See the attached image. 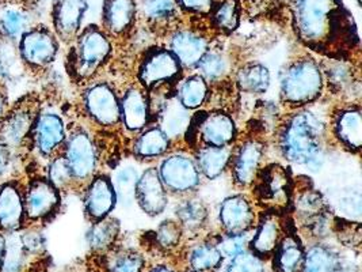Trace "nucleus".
I'll return each instance as SVG.
<instances>
[{"label":"nucleus","instance_id":"nucleus-5","mask_svg":"<svg viewBox=\"0 0 362 272\" xmlns=\"http://www.w3.org/2000/svg\"><path fill=\"white\" fill-rule=\"evenodd\" d=\"M66 131L63 116L42 103L30 135L26 170H42L50 158L62 153Z\"/></svg>","mask_w":362,"mask_h":272},{"label":"nucleus","instance_id":"nucleus-20","mask_svg":"<svg viewBox=\"0 0 362 272\" xmlns=\"http://www.w3.org/2000/svg\"><path fill=\"white\" fill-rule=\"evenodd\" d=\"M264 159V144L257 139L243 142L230 157L232 176L239 187L252 184Z\"/></svg>","mask_w":362,"mask_h":272},{"label":"nucleus","instance_id":"nucleus-27","mask_svg":"<svg viewBox=\"0 0 362 272\" xmlns=\"http://www.w3.org/2000/svg\"><path fill=\"white\" fill-rule=\"evenodd\" d=\"M37 11L21 6L1 3L0 4V38L18 42L22 34L38 23Z\"/></svg>","mask_w":362,"mask_h":272},{"label":"nucleus","instance_id":"nucleus-45","mask_svg":"<svg viewBox=\"0 0 362 272\" xmlns=\"http://www.w3.org/2000/svg\"><path fill=\"white\" fill-rule=\"evenodd\" d=\"M19 233V239L23 249L33 261H41L47 254V238L44 236V226L26 225Z\"/></svg>","mask_w":362,"mask_h":272},{"label":"nucleus","instance_id":"nucleus-52","mask_svg":"<svg viewBox=\"0 0 362 272\" xmlns=\"http://www.w3.org/2000/svg\"><path fill=\"white\" fill-rule=\"evenodd\" d=\"M334 230L339 242L347 248L360 249L361 245V225L360 222L337 221Z\"/></svg>","mask_w":362,"mask_h":272},{"label":"nucleus","instance_id":"nucleus-11","mask_svg":"<svg viewBox=\"0 0 362 272\" xmlns=\"http://www.w3.org/2000/svg\"><path fill=\"white\" fill-rule=\"evenodd\" d=\"M185 136L192 147H230L236 137V125L227 113L199 112L192 116Z\"/></svg>","mask_w":362,"mask_h":272},{"label":"nucleus","instance_id":"nucleus-32","mask_svg":"<svg viewBox=\"0 0 362 272\" xmlns=\"http://www.w3.org/2000/svg\"><path fill=\"white\" fill-rule=\"evenodd\" d=\"M232 149L230 147H214L201 146L196 152V164L201 174L206 178L214 180L218 177L230 165Z\"/></svg>","mask_w":362,"mask_h":272},{"label":"nucleus","instance_id":"nucleus-31","mask_svg":"<svg viewBox=\"0 0 362 272\" xmlns=\"http://www.w3.org/2000/svg\"><path fill=\"white\" fill-rule=\"evenodd\" d=\"M185 259L187 268L197 272L218 271L224 263V259L218 252L214 238L199 241L197 244L189 246Z\"/></svg>","mask_w":362,"mask_h":272},{"label":"nucleus","instance_id":"nucleus-1","mask_svg":"<svg viewBox=\"0 0 362 272\" xmlns=\"http://www.w3.org/2000/svg\"><path fill=\"white\" fill-rule=\"evenodd\" d=\"M297 38L313 51L347 60L358 50L356 23L342 0H292Z\"/></svg>","mask_w":362,"mask_h":272},{"label":"nucleus","instance_id":"nucleus-8","mask_svg":"<svg viewBox=\"0 0 362 272\" xmlns=\"http://www.w3.org/2000/svg\"><path fill=\"white\" fill-rule=\"evenodd\" d=\"M323 86L322 67L311 57L298 59L282 72L281 98L289 105L303 106L317 100Z\"/></svg>","mask_w":362,"mask_h":272},{"label":"nucleus","instance_id":"nucleus-16","mask_svg":"<svg viewBox=\"0 0 362 272\" xmlns=\"http://www.w3.org/2000/svg\"><path fill=\"white\" fill-rule=\"evenodd\" d=\"M182 68L178 59L168 50H149L139 67L140 85L151 90L167 82H174L181 76Z\"/></svg>","mask_w":362,"mask_h":272},{"label":"nucleus","instance_id":"nucleus-38","mask_svg":"<svg viewBox=\"0 0 362 272\" xmlns=\"http://www.w3.org/2000/svg\"><path fill=\"white\" fill-rule=\"evenodd\" d=\"M230 57L226 55V52L218 50V48H208L205 55L201 57L198 62L196 68L198 69V74L209 82H220L230 74Z\"/></svg>","mask_w":362,"mask_h":272},{"label":"nucleus","instance_id":"nucleus-49","mask_svg":"<svg viewBox=\"0 0 362 272\" xmlns=\"http://www.w3.org/2000/svg\"><path fill=\"white\" fill-rule=\"evenodd\" d=\"M224 272H272V268L267 267V260L247 249L228 259Z\"/></svg>","mask_w":362,"mask_h":272},{"label":"nucleus","instance_id":"nucleus-34","mask_svg":"<svg viewBox=\"0 0 362 272\" xmlns=\"http://www.w3.org/2000/svg\"><path fill=\"white\" fill-rule=\"evenodd\" d=\"M106 272H146L147 261L143 254L131 248H113L103 255Z\"/></svg>","mask_w":362,"mask_h":272},{"label":"nucleus","instance_id":"nucleus-39","mask_svg":"<svg viewBox=\"0 0 362 272\" xmlns=\"http://www.w3.org/2000/svg\"><path fill=\"white\" fill-rule=\"evenodd\" d=\"M26 75L18 55L17 42L0 38V81L10 87V84H16Z\"/></svg>","mask_w":362,"mask_h":272},{"label":"nucleus","instance_id":"nucleus-53","mask_svg":"<svg viewBox=\"0 0 362 272\" xmlns=\"http://www.w3.org/2000/svg\"><path fill=\"white\" fill-rule=\"evenodd\" d=\"M178 7L183 8L187 13L208 16L214 8V0H175Z\"/></svg>","mask_w":362,"mask_h":272},{"label":"nucleus","instance_id":"nucleus-25","mask_svg":"<svg viewBox=\"0 0 362 272\" xmlns=\"http://www.w3.org/2000/svg\"><path fill=\"white\" fill-rule=\"evenodd\" d=\"M121 120L127 130L137 132L147 127L151 118V103L143 89L133 86L119 100Z\"/></svg>","mask_w":362,"mask_h":272},{"label":"nucleus","instance_id":"nucleus-23","mask_svg":"<svg viewBox=\"0 0 362 272\" xmlns=\"http://www.w3.org/2000/svg\"><path fill=\"white\" fill-rule=\"evenodd\" d=\"M284 234L280 214L266 211L258 225L255 226L254 234L250 238L248 249L264 260H270Z\"/></svg>","mask_w":362,"mask_h":272},{"label":"nucleus","instance_id":"nucleus-19","mask_svg":"<svg viewBox=\"0 0 362 272\" xmlns=\"http://www.w3.org/2000/svg\"><path fill=\"white\" fill-rule=\"evenodd\" d=\"M218 221L226 234H247L255 226L252 204L243 195H233L220 205Z\"/></svg>","mask_w":362,"mask_h":272},{"label":"nucleus","instance_id":"nucleus-2","mask_svg":"<svg viewBox=\"0 0 362 272\" xmlns=\"http://www.w3.org/2000/svg\"><path fill=\"white\" fill-rule=\"evenodd\" d=\"M279 144L286 161L296 165H317L322 161L323 124L313 112H297L284 124Z\"/></svg>","mask_w":362,"mask_h":272},{"label":"nucleus","instance_id":"nucleus-35","mask_svg":"<svg viewBox=\"0 0 362 272\" xmlns=\"http://www.w3.org/2000/svg\"><path fill=\"white\" fill-rule=\"evenodd\" d=\"M37 263L23 249L18 232L6 234V248L0 263V272H29Z\"/></svg>","mask_w":362,"mask_h":272},{"label":"nucleus","instance_id":"nucleus-58","mask_svg":"<svg viewBox=\"0 0 362 272\" xmlns=\"http://www.w3.org/2000/svg\"><path fill=\"white\" fill-rule=\"evenodd\" d=\"M337 272H357L356 271V268H353V267H346V266H341L339 268H338V271Z\"/></svg>","mask_w":362,"mask_h":272},{"label":"nucleus","instance_id":"nucleus-4","mask_svg":"<svg viewBox=\"0 0 362 272\" xmlns=\"http://www.w3.org/2000/svg\"><path fill=\"white\" fill-rule=\"evenodd\" d=\"M42 103L44 98L40 93L28 91L11 102L10 109L0 121V140L26 165L34 121Z\"/></svg>","mask_w":362,"mask_h":272},{"label":"nucleus","instance_id":"nucleus-18","mask_svg":"<svg viewBox=\"0 0 362 272\" xmlns=\"http://www.w3.org/2000/svg\"><path fill=\"white\" fill-rule=\"evenodd\" d=\"M87 0H53L50 6L52 29L60 44L69 45L82 30Z\"/></svg>","mask_w":362,"mask_h":272},{"label":"nucleus","instance_id":"nucleus-12","mask_svg":"<svg viewBox=\"0 0 362 272\" xmlns=\"http://www.w3.org/2000/svg\"><path fill=\"white\" fill-rule=\"evenodd\" d=\"M82 106L86 116L100 127H115L121 120L119 98L106 82L91 81L84 85Z\"/></svg>","mask_w":362,"mask_h":272},{"label":"nucleus","instance_id":"nucleus-50","mask_svg":"<svg viewBox=\"0 0 362 272\" xmlns=\"http://www.w3.org/2000/svg\"><path fill=\"white\" fill-rule=\"evenodd\" d=\"M26 162L13 153L1 140H0V183L17 177L25 176Z\"/></svg>","mask_w":362,"mask_h":272},{"label":"nucleus","instance_id":"nucleus-36","mask_svg":"<svg viewBox=\"0 0 362 272\" xmlns=\"http://www.w3.org/2000/svg\"><path fill=\"white\" fill-rule=\"evenodd\" d=\"M175 215L181 225L183 234H197L206 225L208 208L202 200L189 198L177 207Z\"/></svg>","mask_w":362,"mask_h":272},{"label":"nucleus","instance_id":"nucleus-44","mask_svg":"<svg viewBox=\"0 0 362 272\" xmlns=\"http://www.w3.org/2000/svg\"><path fill=\"white\" fill-rule=\"evenodd\" d=\"M42 173L62 193L68 191H76L72 173L66 165V158L63 157V154L59 153L53 158H50L47 165L44 166Z\"/></svg>","mask_w":362,"mask_h":272},{"label":"nucleus","instance_id":"nucleus-26","mask_svg":"<svg viewBox=\"0 0 362 272\" xmlns=\"http://www.w3.org/2000/svg\"><path fill=\"white\" fill-rule=\"evenodd\" d=\"M305 249L297 230L292 227L282 234L280 244L272 256V272H301L304 264Z\"/></svg>","mask_w":362,"mask_h":272},{"label":"nucleus","instance_id":"nucleus-43","mask_svg":"<svg viewBox=\"0 0 362 272\" xmlns=\"http://www.w3.org/2000/svg\"><path fill=\"white\" fill-rule=\"evenodd\" d=\"M212 22L223 33L230 34L239 28L240 23V4L239 0H223L217 6H214Z\"/></svg>","mask_w":362,"mask_h":272},{"label":"nucleus","instance_id":"nucleus-51","mask_svg":"<svg viewBox=\"0 0 362 272\" xmlns=\"http://www.w3.org/2000/svg\"><path fill=\"white\" fill-rule=\"evenodd\" d=\"M250 234H218L214 238V244L223 259H230L248 249Z\"/></svg>","mask_w":362,"mask_h":272},{"label":"nucleus","instance_id":"nucleus-60","mask_svg":"<svg viewBox=\"0 0 362 272\" xmlns=\"http://www.w3.org/2000/svg\"><path fill=\"white\" fill-rule=\"evenodd\" d=\"M185 272H197V271H192V270H186Z\"/></svg>","mask_w":362,"mask_h":272},{"label":"nucleus","instance_id":"nucleus-6","mask_svg":"<svg viewBox=\"0 0 362 272\" xmlns=\"http://www.w3.org/2000/svg\"><path fill=\"white\" fill-rule=\"evenodd\" d=\"M18 55L26 74L40 78L49 69L60 52V41L45 23H35L17 42Z\"/></svg>","mask_w":362,"mask_h":272},{"label":"nucleus","instance_id":"nucleus-55","mask_svg":"<svg viewBox=\"0 0 362 272\" xmlns=\"http://www.w3.org/2000/svg\"><path fill=\"white\" fill-rule=\"evenodd\" d=\"M3 3H10V4H16V6H21L29 10H35L38 11V3L40 0H3Z\"/></svg>","mask_w":362,"mask_h":272},{"label":"nucleus","instance_id":"nucleus-57","mask_svg":"<svg viewBox=\"0 0 362 272\" xmlns=\"http://www.w3.org/2000/svg\"><path fill=\"white\" fill-rule=\"evenodd\" d=\"M4 248H6V234L0 232V263L4 255Z\"/></svg>","mask_w":362,"mask_h":272},{"label":"nucleus","instance_id":"nucleus-56","mask_svg":"<svg viewBox=\"0 0 362 272\" xmlns=\"http://www.w3.org/2000/svg\"><path fill=\"white\" fill-rule=\"evenodd\" d=\"M147 272H180L175 267H171V266H167V264H159V266H155L152 267L149 271Z\"/></svg>","mask_w":362,"mask_h":272},{"label":"nucleus","instance_id":"nucleus-33","mask_svg":"<svg viewBox=\"0 0 362 272\" xmlns=\"http://www.w3.org/2000/svg\"><path fill=\"white\" fill-rule=\"evenodd\" d=\"M341 266L342 260L337 249L317 242L305 251L301 272H337Z\"/></svg>","mask_w":362,"mask_h":272},{"label":"nucleus","instance_id":"nucleus-47","mask_svg":"<svg viewBox=\"0 0 362 272\" xmlns=\"http://www.w3.org/2000/svg\"><path fill=\"white\" fill-rule=\"evenodd\" d=\"M322 72L323 76H326L331 89L337 93H341L353 85V68L346 63V60L332 59L326 67L322 68Z\"/></svg>","mask_w":362,"mask_h":272},{"label":"nucleus","instance_id":"nucleus-42","mask_svg":"<svg viewBox=\"0 0 362 272\" xmlns=\"http://www.w3.org/2000/svg\"><path fill=\"white\" fill-rule=\"evenodd\" d=\"M139 7L141 14L155 25L170 23L180 13L175 0H140Z\"/></svg>","mask_w":362,"mask_h":272},{"label":"nucleus","instance_id":"nucleus-3","mask_svg":"<svg viewBox=\"0 0 362 272\" xmlns=\"http://www.w3.org/2000/svg\"><path fill=\"white\" fill-rule=\"evenodd\" d=\"M66 69L69 79L76 85L94 81L99 69L112 55L110 37L97 25H88L68 45Z\"/></svg>","mask_w":362,"mask_h":272},{"label":"nucleus","instance_id":"nucleus-61","mask_svg":"<svg viewBox=\"0 0 362 272\" xmlns=\"http://www.w3.org/2000/svg\"><path fill=\"white\" fill-rule=\"evenodd\" d=\"M1 3H3V0H0V4H1Z\"/></svg>","mask_w":362,"mask_h":272},{"label":"nucleus","instance_id":"nucleus-21","mask_svg":"<svg viewBox=\"0 0 362 272\" xmlns=\"http://www.w3.org/2000/svg\"><path fill=\"white\" fill-rule=\"evenodd\" d=\"M134 199L149 217H158L165 211L168 203L167 191L156 168H148L140 174Z\"/></svg>","mask_w":362,"mask_h":272},{"label":"nucleus","instance_id":"nucleus-48","mask_svg":"<svg viewBox=\"0 0 362 272\" xmlns=\"http://www.w3.org/2000/svg\"><path fill=\"white\" fill-rule=\"evenodd\" d=\"M183 230L178 221L165 220L155 232V244L163 252H171L181 245Z\"/></svg>","mask_w":362,"mask_h":272},{"label":"nucleus","instance_id":"nucleus-24","mask_svg":"<svg viewBox=\"0 0 362 272\" xmlns=\"http://www.w3.org/2000/svg\"><path fill=\"white\" fill-rule=\"evenodd\" d=\"M137 14L136 0H105L102 8V25L105 33L124 35L132 29Z\"/></svg>","mask_w":362,"mask_h":272},{"label":"nucleus","instance_id":"nucleus-7","mask_svg":"<svg viewBox=\"0 0 362 272\" xmlns=\"http://www.w3.org/2000/svg\"><path fill=\"white\" fill-rule=\"evenodd\" d=\"M25 215L26 225L45 226L53 221L63 205V193L54 187L42 170L25 171Z\"/></svg>","mask_w":362,"mask_h":272},{"label":"nucleus","instance_id":"nucleus-17","mask_svg":"<svg viewBox=\"0 0 362 272\" xmlns=\"http://www.w3.org/2000/svg\"><path fill=\"white\" fill-rule=\"evenodd\" d=\"M82 191L84 215L91 223L109 217L115 210L117 195L113 181L107 174L97 173Z\"/></svg>","mask_w":362,"mask_h":272},{"label":"nucleus","instance_id":"nucleus-29","mask_svg":"<svg viewBox=\"0 0 362 272\" xmlns=\"http://www.w3.org/2000/svg\"><path fill=\"white\" fill-rule=\"evenodd\" d=\"M119 237V221L115 217H106L90 225L86 232V242L95 256H103L112 251Z\"/></svg>","mask_w":362,"mask_h":272},{"label":"nucleus","instance_id":"nucleus-15","mask_svg":"<svg viewBox=\"0 0 362 272\" xmlns=\"http://www.w3.org/2000/svg\"><path fill=\"white\" fill-rule=\"evenodd\" d=\"M23 189L25 176L0 183V232L4 234L16 233L26 226Z\"/></svg>","mask_w":362,"mask_h":272},{"label":"nucleus","instance_id":"nucleus-13","mask_svg":"<svg viewBox=\"0 0 362 272\" xmlns=\"http://www.w3.org/2000/svg\"><path fill=\"white\" fill-rule=\"evenodd\" d=\"M158 171L165 191L173 195H189L201 184V173L194 158L185 154L168 155Z\"/></svg>","mask_w":362,"mask_h":272},{"label":"nucleus","instance_id":"nucleus-28","mask_svg":"<svg viewBox=\"0 0 362 272\" xmlns=\"http://www.w3.org/2000/svg\"><path fill=\"white\" fill-rule=\"evenodd\" d=\"M190 110L182 105L175 93H170L165 96V98L159 105L158 121L159 128L165 132L170 140L185 135L190 124Z\"/></svg>","mask_w":362,"mask_h":272},{"label":"nucleus","instance_id":"nucleus-9","mask_svg":"<svg viewBox=\"0 0 362 272\" xmlns=\"http://www.w3.org/2000/svg\"><path fill=\"white\" fill-rule=\"evenodd\" d=\"M62 154L81 191L98 171V150L91 134L82 125L68 127Z\"/></svg>","mask_w":362,"mask_h":272},{"label":"nucleus","instance_id":"nucleus-22","mask_svg":"<svg viewBox=\"0 0 362 272\" xmlns=\"http://www.w3.org/2000/svg\"><path fill=\"white\" fill-rule=\"evenodd\" d=\"M208 48V38L193 29H178L170 37L168 51L178 59L182 67H196Z\"/></svg>","mask_w":362,"mask_h":272},{"label":"nucleus","instance_id":"nucleus-41","mask_svg":"<svg viewBox=\"0 0 362 272\" xmlns=\"http://www.w3.org/2000/svg\"><path fill=\"white\" fill-rule=\"evenodd\" d=\"M175 94L186 109L193 110L199 108L206 100L208 84L199 74H194L182 81Z\"/></svg>","mask_w":362,"mask_h":272},{"label":"nucleus","instance_id":"nucleus-37","mask_svg":"<svg viewBox=\"0 0 362 272\" xmlns=\"http://www.w3.org/2000/svg\"><path fill=\"white\" fill-rule=\"evenodd\" d=\"M236 85L247 94H264L270 86V71L259 63H248L236 72Z\"/></svg>","mask_w":362,"mask_h":272},{"label":"nucleus","instance_id":"nucleus-40","mask_svg":"<svg viewBox=\"0 0 362 272\" xmlns=\"http://www.w3.org/2000/svg\"><path fill=\"white\" fill-rule=\"evenodd\" d=\"M170 139L159 127H151L141 132L133 144V153L140 158H156L167 153Z\"/></svg>","mask_w":362,"mask_h":272},{"label":"nucleus","instance_id":"nucleus-10","mask_svg":"<svg viewBox=\"0 0 362 272\" xmlns=\"http://www.w3.org/2000/svg\"><path fill=\"white\" fill-rule=\"evenodd\" d=\"M254 198L264 211L282 214L292 205L293 178L291 170L280 164L261 168L254 181Z\"/></svg>","mask_w":362,"mask_h":272},{"label":"nucleus","instance_id":"nucleus-54","mask_svg":"<svg viewBox=\"0 0 362 272\" xmlns=\"http://www.w3.org/2000/svg\"><path fill=\"white\" fill-rule=\"evenodd\" d=\"M11 94H10V87L6 85L3 81H0V121L7 113V110L11 106Z\"/></svg>","mask_w":362,"mask_h":272},{"label":"nucleus","instance_id":"nucleus-30","mask_svg":"<svg viewBox=\"0 0 362 272\" xmlns=\"http://www.w3.org/2000/svg\"><path fill=\"white\" fill-rule=\"evenodd\" d=\"M334 132L339 142L353 152H360L362 143V119L360 108L341 110L334 123Z\"/></svg>","mask_w":362,"mask_h":272},{"label":"nucleus","instance_id":"nucleus-59","mask_svg":"<svg viewBox=\"0 0 362 272\" xmlns=\"http://www.w3.org/2000/svg\"><path fill=\"white\" fill-rule=\"evenodd\" d=\"M41 1H50V4H52V1H53V0H40V3H38V7H40V4H41Z\"/></svg>","mask_w":362,"mask_h":272},{"label":"nucleus","instance_id":"nucleus-14","mask_svg":"<svg viewBox=\"0 0 362 272\" xmlns=\"http://www.w3.org/2000/svg\"><path fill=\"white\" fill-rule=\"evenodd\" d=\"M292 204L297 221L308 229L315 236H320L326 230L329 207L323 195L313 188V184L295 188L292 193Z\"/></svg>","mask_w":362,"mask_h":272},{"label":"nucleus","instance_id":"nucleus-46","mask_svg":"<svg viewBox=\"0 0 362 272\" xmlns=\"http://www.w3.org/2000/svg\"><path fill=\"white\" fill-rule=\"evenodd\" d=\"M139 177V171L131 166L119 169L115 173V180L112 181L115 186L117 202H119L125 207L133 203Z\"/></svg>","mask_w":362,"mask_h":272}]
</instances>
